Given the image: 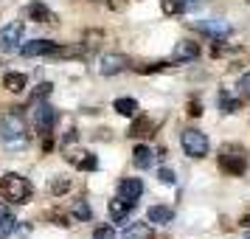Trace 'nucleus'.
Returning a JSON list of instances; mask_svg holds the SVG:
<instances>
[{
	"label": "nucleus",
	"mask_w": 250,
	"mask_h": 239,
	"mask_svg": "<svg viewBox=\"0 0 250 239\" xmlns=\"http://www.w3.org/2000/svg\"><path fill=\"white\" fill-rule=\"evenodd\" d=\"M219 169L228 172L230 177L245 174V172H248V152H245V147L228 144V147L219 149Z\"/></svg>",
	"instance_id": "nucleus-3"
},
{
	"label": "nucleus",
	"mask_w": 250,
	"mask_h": 239,
	"mask_svg": "<svg viewBox=\"0 0 250 239\" xmlns=\"http://www.w3.org/2000/svg\"><path fill=\"white\" fill-rule=\"evenodd\" d=\"M245 237H248V239H250V231H245Z\"/></svg>",
	"instance_id": "nucleus-37"
},
{
	"label": "nucleus",
	"mask_w": 250,
	"mask_h": 239,
	"mask_svg": "<svg viewBox=\"0 0 250 239\" xmlns=\"http://www.w3.org/2000/svg\"><path fill=\"white\" fill-rule=\"evenodd\" d=\"M70 214L76 217L79 222H87V219H93V208H90V203H87V197L73 200V205H70Z\"/></svg>",
	"instance_id": "nucleus-19"
},
{
	"label": "nucleus",
	"mask_w": 250,
	"mask_h": 239,
	"mask_svg": "<svg viewBox=\"0 0 250 239\" xmlns=\"http://www.w3.org/2000/svg\"><path fill=\"white\" fill-rule=\"evenodd\" d=\"M57 51H59V45L51 43V40H31V43H25L20 48L23 57H57Z\"/></svg>",
	"instance_id": "nucleus-9"
},
{
	"label": "nucleus",
	"mask_w": 250,
	"mask_h": 239,
	"mask_svg": "<svg viewBox=\"0 0 250 239\" xmlns=\"http://www.w3.org/2000/svg\"><path fill=\"white\" fill-rule=\"evenodd\" d=\"M0 138L9 149H23L28 144V132H25V118L20 107H12L9 113L0 118Z\"/></svg>",
	"instance_id": "nucleus-1"
},
{
	"label": "nucleus",
	"mask_w": 250,
	"mask_h": 239,
	"mask_svg": "<svg viewBox=\"0 0 250 239\" xmlns=\"http://www.w3.org/2000/svg\"><path fill=\"white\" fill-rule=\"evenodd\" d=\"M14 231H17V219H14L9 211H0V239L12 237Z\"/></svg>",
	"instance_id": "nucleus-22"
},
{
	"label": "nucleus",
	"mask_w": 250,
	"mask_h": 239,
	"mask_svg": "<svg viewBox=\"0 0 250 239\" xmlns=\"http://www.w3.org/2000/svg\"><path fill=\"white\" fill-rule=\"evenodd\" d=\"M25 85H28L25 73H17V70H12V73H6V76H3V87H6L9 93H23Z\"/></svg>",
	"instance_id": "nucleus-17"
},
{
	"label": "nucleus",
	"mask_w": 250,
	"mask_h": 239,
	"mask_svg": "<svg viewBox=\"0 0 250 239\" xmlns=\"http://www.w3.org/2000/svg\"><path fill=\"white\" fill-rule=\"evenodd\" d=\"M219 113H225V115H230V113H236L239 107H242V99H236V96H230L228 90H222L219 93Z\"/></svg>",
	"instance_id": "nucleus-21"
},
{
	"label": "nucleus",
	"mask_w": 250,
	"mask_h": 239,
	"mask_svg": "<svg viewBox=\"0 0 250 239\" xmlns=\"http://www.w3.org/2000/svg\"><path fill=\"white\" fill-rule=\"evenodd\" d=\"M141 194H144V183L138 180V177H124V180L118 183V197L129 200L132 205H138Z\"/></svg>",
	"instance_id": "nucleus-11"
},
{
	"label": "nucleus",
	"mask_w": 250,
	"mask_h": 239,
	"mask_svg": "<svg viewBox=\"0 0 250 239\" xmlns=\"http://www.w3.org/2000/svg\"><path fill=\"white\" fill-rule=\"evenodd\" d=\"M65 158H68V163L73 169H79V172H96L99 169V158H96L93 152H84V149H73Z\"/></svg>",
	"instance_id": "nucleus-8"
},
{
	"label": "nucleus",
	"mask_w": 250,
	"mask_h": 239,
	"mask_svg": "<svg viewBox=\"0 0 250 239\" xmlns=\"http://www.w3.org/2000/svg\"><path fill=\"white\" fill-rule=\"evenodd\" d=\"M107 6H113V9H121V6H124V0H107Z\"/></svg>",
	"instance_id": "nucleus-35"
},
{
	"label": "nucleus",
	"mask_w": 250,
	"mask_h": 239,
	"mask_svg": "<svg viewBox=\"0 0 250 239\" xmlns=\"http://www.w3.org/2000/svg\"><path fill=\"white\" fill-rule=\"evenodd\" d=\"M236 87H239V99H250V70L242 76V79H239Z\"/></svg>",
	"instance_id": "nucleus-29"
},
{
	"label": "nucleus",
	"mask_w": 250,
	"mask_h": 239,
	"mask_svg": "<svg viewBox=\"0 0 250 239\" xmlns=\"http://www.w3.org/2000/svg\"><path fill=\"white\" fill-rule=\"evenodd\" d=\"M180 147H183V152H186L188 158H205L208 149H211V144H208V135L200 132V130H183L180 132Z\"/></svg>",
	"instance_id": "nucleus-4"
},
{
	"label": "nucleus",
	"mask_w": 250,
	"mask_h": 239,
	"mask_svg": "<svg viewBox=\"0 0 250 239\" xmlns=\"http://www.w3.org/2000/svg\"><path fill=\"white\" fill-rule=\"evenodd\" d=\"M169 68V62H149V65H138V73H160V70Z\"/></svg>",
	"instance_id": "nucleus-27"
},
{
	"label": "nucleus",
	"mask_w": 250,
	"mask_h": 239,
	"mask_svg": "<svg viewBox=\"0 0 250 239\" xmlns=\"http://www.w3.org/2000/svg\"><path fill=\"white\" fill-rule=\"evenodd\" d=\"M126 68H132V59L124 57V54H104L102 62H99V73L102 76H118Z\"/></svg>",
	"instance_id": "nucleus-5"
},
{
	"label": "nucleus",
	"mask_w": 250,
	"mask_h": 239,
	"mask_svg": "<svg viewBox=\"0 0 250 239\" xmlns=\"http://www.w3.org/2000/svg\"><path fill=\"white\" fill-rule=\"evenodd\" d=\"M160 9H163V14L174 17V14L186 12V3H183V0H160Z\"/></svg>",
	"instance_id": "nucleus-24"
},
{
	"label": "nucleus",
	"mask_w": 250,
	"mask_h": 239,
	"mask_svg": "<svg viewBox=\"0 0 250 239\" xmlns=\"http://www.w3.org/2000/svg\"><path fill=\"white\" fill-rule=\"evenodd\" d=\"M51 90H54V85H51V82H42V85H40V87H37L34 93H31V102H42V99H45V96H51Z\"/></svg>",
	"instance_id": "nucleus-26"
},
{
	"label": "nucleus",
	"mask_w": 250,
	"mask_h": 239,
	"mask_svg": "<svg viewBox=\"0 0 250 239\" xmlns=\"http://www.w3.org/2000/svg\"><path fill=\"white\" fill-rule=\"evenodd\" d=\"M197 31H203V34L214 37V40H222V37L230 34V25L225 20H200V23H191Z\"/></svg>",
	"instance_id": "nucleus-12"
},
{
	"label": "nucleus",
	"mask_w": 250,
	"mask_h": 239,
	"mask_svg": "<svg viewBox=\"0 0 250 239\" xmlns=\"http://www.w3.org/2000/svg\"><path fill=\"white\" fill-rule=\"evenodd\" d=\"M28 20H34V23H51V25H57V14L51 12L42 0H34V3L28 6Z\"/></svg>",
	"instance_id": "nucleus-13"
},
{
	"label": "nucleus",
	"mask_w": 250,
	"mask_h": 239,
	"mask_svg": "<svg viewBox=\"0 0 250 239\" xmlns=\"http://www.w3.org/2000/svg\"><path fill=\"white\" fill-rule=\"evenodd\" d=\"M23 34H25V25L20 20H12V23H6L0 28V45L6 48V51H14V48L20 45Z\"/></svg>",
	"instance_id": "nucleus-6"
},
{
	"label": "nucleus",
	"mask_w": 250,
	"mask_h": 239,
	"mask_svg": "<svg viewBox=\"0 0 250 239\" xmlns=\"http://www.w3.org/2000/svg\"><path fill=\"white\" fill-rule=\"evenodd\" d=\"M132 155H135V166H138V169H149V166H152V149H149V147L138 144Z\"/></svg>",
	"instance_id": "nucleus-23"
},
{
	"label": "nucleus",
	"mask_w": 250,
	"mask_h": 239,
	"mask_svg": "<svg viewBox=\"0 0 250 239\" xmlns=\"http://www.w3.org/2000/svg\"><path fill=\"white\" fill-rule=\"evenodd\" d=\"M149 222H155V225H169L171 219H174V211H171L169 205H152L146 214Z\"/></svg>",
	"instance_id": "nucleus-16"
},
{
	"label": "nucleus",
	"mask_w": 250,
	"mask_h": 239,
	"mask_svg": "<svg viewBox=\"0 0 250 239\" xmlns=\"http://www.w3.org/2000/svg\"><path fill=\"white\" fill-rule=\"evenodd\" d=\"M113 110L115 113L126 115V118H135L138 115V102L135 99H129V96H121V99H115L113 102Z\"/></svg>",
	"instance_id": "nucleus-18"
},
{
	"label": "nucleus",
	"mask_w": 250,
	"mask_h": 239,
	"mask_svg": "<svg viewBox=\"0 0 250 239\" xmlns=\"http://www.w3.org/2000/svg\"><path fill=\"white\" fill-rule=\"evenodd\" d=\"M158 177H160V183H166V186H174V180H177L171 169H160V172H158Z\"/></svg>",
	"instance_id": "nucleus-33"
},
{
	"label": "nucleus",
	"mask_w": 250,
	"mask_h": 239,
	"mask_svg": "<svg viewBox=\"0 0 250 239\" xmlns=\"http://www.w3.org/2000/svg\"><path fill=\"white\" fill-rule=\"evenodd\" d=\"M155 135V121L149 115H135L132 127H129V138H149Z\"/></svg>",
	"instance_id": "nucleus-14"
},
{
	"label": "nucleus",
	"mask_w": 250,
	"mask_h": 239,
	"mask_svg": "<svg viewBox=\"0 0 250 239\" xmlns=\"http://www.w3.org/2000/svg\"><path fill=\"white\" fill-rule=\"evenodd\" d=\"M132 208H135V205L129 203V200H124V197H115V200H110V205H107V211H110V219H113V222H124Z\"/></svg>",
	"instance_id": "nucleus-15"
},
{
	"label": "nucleus",
	"mask_w": 250,
	"mask_h": 239,
	"mask_svg": "<svg viewBox=\"0 0 250 239\" xmlns=\"http://www.w3.org/2000/svg\"><path fill=\"white\" fill-rule=\"evenodd\" d=\"M242 225H245V231H250V214H248V217H242Z\"/></svg>",
	"instance_id": "nucleus-36"
},
{
	"label": "nucleus",
	"mask_w": 250,
	"mask_h": 239,
	"mask_svg": "<svg viewBox=\"0 0 250 239\" xmlns=\"http://www.w3.org/2000/svg\"><path fill=\"white\" fill-rule=\"evenodd\" d=\"M121 239H152V228L146 222H135V225H126Z\"/></svg>",
	"instance_id": "nucleus-20"
},
{
	"label": "nucleus",
	"mask_w": 250,
	"mask_h": 239,
	"mask_svg": "<svg viewBox=\"0 0 250 239\" xmlns=\"http://www.w3.org/2000/svg\"><path fill=\"white\" fill-rule=\"evenodd\" d=\"M93 239H115L113 225H99L96 231H93Z\"/></svg>",
	"instance_id": "nucleus-30"
},
{
	"label": "nucleus",
	"mask_w": 250,
	"mask_h": 239,
	"mask_svg": "<svg viewBox=\"0 0 250 239\" xmlns=\"http://www.w3.org/2000/svg\"><path fill=\"white\" fill-rule=\"evenodd\" d=\"M31 194H34V186H31V180L23 177V174L9 172V174H3V177H0V197H3L6 203L23 205V203L31 200Z\"/></svg>",
	"instance_id": "nucleus-2"
},
{
	"label": "nucleus",
	"mask_w": 250,
	"mask_h": 239,
	"mask_svg": "<svg viewBox=\"0 0 250 239\" xmlns=\"http://www.w3.org/2000/svg\"><path fill=\"white\" fill-rule=\"evenodd\" d=\"M34 124L40 130V135H45V132H54V127H57V110L51 107V104H37L34 110Z\"/></svg>",
	"instance_id": "nucleus-7"
},
{
	"label": "nucleus",
	"mask_w": 250,
	"mask_h": 239,
	"mask_svg": "<svg viewBox=\"0 0 250 239\" xmlns=\"http://www.w3.org/2000/svg\"><path fill=\"white\" fill-rule=\"evenodd\" d=\"M102 31H84V37H82V40H84V43H82V45H87V48H96L99 45V40H102Z\"/></svg>",
	"instance_id": "nucleus-31"
},
{
	"label": "nucleus",
	"mask_w": 250,
	"mask_h": 239,
	"mask_svg": "<svg viewBox=\"0 0 250 239\" xmlns=\"http://www.w3.org/2000/svg\"><path fill=\"white\" fill-rule=\"evenodd\" d=\"M40 147H42V152H51V149H54V132L40 135Z\"/></svg>",
	"instance_id": "nucleus-32"
},
{
	"label": "nucleus",
	"mask_w": 250,
	"mask_h": 239,
	"mask_svg": "<svg viewBox=\"0 0 250 239\" xmlns=\"http://www.w3.org/2000/svg\"><path fill=\"white\" fill-rule=\"evenodd\" d=\"M68 189H70V180H68V177H54V180H51V194H54V197L65 194Z\"/></svg>",
	"instance_id": "nucleus-25"
},
{
	"label": "nucleus",
	"mask_w": 250,
	"mask_h": 239,
	"mask_svg": "<svg viewBox=\"0 0 250 239\" xmlns=\"http://www.w3.org/2000/svg\"><path fill=\"white\" fill-rule=\"evenodd\" d=\"M51 219H54V225H59V228H68L70 225V214L59 211V208H54V211H51Z\"/></svg>",
	"instance_id": "nucleus-28"
},
{
	"label": "nucleus",
	"mask_w": 250,
	"mask_h": 239,
	"mask_svg": "<svg viewBox=\"0 0 250 239\" xmlns=\"http://www.w3.org/2000/svg\"><path fill=\"white\" fill-rule=\"evenodd\" d=\"M171 59L174 62H194V59H200V43H194V40H180L174 51H171Z\"/></svg>",
	"instance_id": "nucleus-10"
},
{
	"label": "nucleus",
	"mask_w": 250,
	"mask_h": 239,
	"mask_svg": "<svg viewBox=\"0 0 250 239\" xmlns=\"http://www.w3.org/2000/svg\"><path fill=\"white\" fill-rule=\"evenodd\" d=\"M188 115H191V118L203 115V104H200V102H188Z\"/></svg>",
	"instance_id": "nucleus-34"
}]
</instances>
